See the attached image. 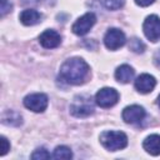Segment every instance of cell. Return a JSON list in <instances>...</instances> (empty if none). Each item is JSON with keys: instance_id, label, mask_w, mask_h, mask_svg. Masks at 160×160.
Listing matches in <instances>:
<instances>
[{"instance_id": "1", "label": "cell", "mask_w": 160, "mask_h": 160, "mask_svg": "<svg viewBox=\"0 0 160 160\" xmlns=\"http://www.w3.org/2000/svg\"><path fill=\"white\" fill-rule=\"evenodd\" d=\"M59 76L69 85H81L90 76V66L81 58H71L62 62Z\"/></svg>"}, {"instance_id": "2", "label": "cell", "mask_w": 160, "mask_h": 160, "mask_svg": "<svg viewBox=\"0 0 160 160\" xmlns=\"http://www.w3.org/2000/svg\"><path fill=\"white\" fill-rule=\"evenodd\" d=\"M101 145L109 151H118L128 146V136L122 131H104L100 135Z\"/></svg>"}, {"instance_id": "3", "label": "cell", "mask_w": 160, "mask_h": 160, "mask_svg": "<svg viewBox=\"0 0 160 160\" xmlns=\"http://www.w3.org/2000/svg\"><path fill=\"white\" fill-rule=\"evenodd\" d=\"M70 112L76 118H86L94 112V102L89 95H78L72 99Z\"/></svg>"}, {"instance_id": "4", "label": "cell", "mask_w": 160, "mask_h": 160, "mask_svg": "<svg viewBox=\"0 0 160 160\" xmlns=\"http://www.w3.org/2000/svg\"><path fill=\"white\" fill-rule=\"evenodd\" d=\"M24 106L34 112H42L46 110L48 104H49V99L45 94L42 92H34L30 95H26L22 100Z\"/></svg>"}, {"instance_id": "5", "label": "cell", "mask_w": 160, "mask_h": 160, "mask_svg": "<svg viewBox=\"0 0 160 160\" xmlns=\"http://www.w3.org/2000/svg\"><path fill=\"white\" fill-rule=\"evenodd\" d=\"M142 31L146 39L152 42L160 40V18L158 15H149L142 22Z\"/></svg>"}, {"instance_id": "6", "label": "cell", "mask_w": 160, "mask_h": 160, "mask_svg": "<svg viewBox=\"0 0 160 160\" xmlns=\"http://www.w3.org/2000/svg\"><path fill=\"white\" fill-rule=\"evenodd\" d=\"M119 101V92L114 88H102L95 95V102L100 108H111Z\"/></svg>"}, {"instance_id": "7", "label": "cell", "mask_w": 160, "mask_h": 160, "mask_svg": "<svg viewBox=\"0 0 160 160\" xmlns=\"http://www.w3.org/2000/svg\"><path fill=\"white\" fill-rule=\"evenodd\" d=\"M96 22V16L94 12H86L82 16H80L71 26V30L75 35L82 36L90 31V29L95 25Z\"/></svg>"}, {"instance_id": "8", "label": "cell", "mask_w": 160, "mask_h": 160, "mask_svg": "<svg viewBox=\"0 0 160 160\" xmlns=\"http://www.w3.org/2000/svg\"><path fill=\"white\" fill-rule=\"evenodd\" d=\"M125 42H126L125 34L116 28L109 29L104 36V44L109 50H118L121 46H124Z\"/></svg>"}, {"instance_id": "9", "label": "cell", "mask_w": 160, "mask_h": 160, "mask_svg": "<svg viewBox=\"0 0 160 160\" xmlns=\"http://www.w3.org/2000/svg\"><path fill=\"white\" fill-rule=\"evenodd\" d=\"M146 112H145V109L140 105H130V106H126L124 110H122V120L126 122V124H138L140 121L144 120Z\"/></svg>"}, {"instance_id": "10", "label": "cell", "mask_w": 160, "mask_h": 160, "mask_svg": "<svg viewBox=\"0 0 160 160\" xmlns=\"http://www.w3.org/2000/svg\"><path fill=\"white\" fill-rule=\"evenodd\" d=\"M39 42L45 49H55L61 44V36L52 29H48L42 31L39 36Z\"/></svg>"}, {"instance_id": "11", "label": "cell", "mask_w": 160, "mask_h": 160, "mask_svg": "<svg viewBox=\"0 0 160 160\" xmlns=\"http://www.w3.org/2000/svg\"><path fill=\"white\" fill-rule=\"evenodd\" d=\"M134 86L140 94H149L156 86V80L150 74H141L136 78Z\"/></svg>"}, {"instance_id": "12", "label": "cell", "mask_w": 160, "mask_h": 160, "mask_svg": "<svg viewBox=\"0 0 160 160\" xmlns=\"http://www.w3.org/2000/svg\"><path fill=\"white\" fill-rule=\"evenodd\" d=\"M19 19H20V22L22 25L32 26V25H36V24H39L41 21L42 15L35 9H25V10L21 11Z\"/></svg>"}, {"instance_id": "13", "label": "cell", "mask_w": 160, "mask_h": 160, "mask_svg": "<svg viewBox=\"0 0 160 160\" xmlns=\"http://www.w3.org/2000/svg\"><path fill=\"white\" fill-rule=\"evenodd\" d=\"M142 148L148 154L152 156L160 155V135L152 134L145 138V140L142 141Z\"/></svg>"}, {"instance_id": "14", "label": "cell", "mask_w": 160, "mask_h": 160, "mask_svg": "<svg viewBox=\"0 0 160 160\" xmlns=\"http://www.w3.org/2000/svg\"><path fill=\"white\" fill-rule=\"evenodd\" d=\"M134 75H135L134 69L128 64H122V65L118 66L116 70H115V79L121 84L130 82L132 80Z\"/></svg>"}, {"instance_id": "15", "label": "cell", "mask_w": 160, "mask_h": 160, "mask_svg": "<svg viewBox=\"0 0 160 160\" xmlns=\"http://www.w3.org/2000/svg\"><path fill=\"white\" fill-rule=\"evenodd\" d=\"M1 119H2V124H5V125L18 126V125H20L22 122L21 115L19 112L14 111V110H6V111H4Z\"/></svg>"}, {"instance_id": "16", "label": "cell", "mask_w": 160, "mask_h": 160, "mask_svg": "<svg viewBox=\"0 0 160 160\" xmlns=\"http://www.w3.org/2000/svg\"><path fill=\"white\" fill-rule=\"evenodd\" d=\"M52 158L58 159V160H68L72 158V152L70 150V148L65 146V145H59L55 148L54 152H52Z\"/></svg>"}, {"instance_id": "17", "label": "cell", "mask_w": 160, "mask_h": 160, "mask_svg": "<svg viewBox=\"0 0 160 160\" xmlns=\"http://www.w3.org/2000/svg\"><path fill=\"white\" fill-rule=\"evenodd\" d=\"M31 159H34V160H46V159H50V154L45 148H39L31 154Z\"/></svg>"}, {"instance_id": "18", "label": "cell", "mask_w": 160, "mask_h": 160, "mask_svg": "<svg viewBox=\"0 0 160 160\" xmlns=\"http://www.w3.org/2000/svg\"><path fill=\"white\" fill-rule=\"evenodd\" d=\"M124 2H125V0H104V4L109 10H118V9L122 8Z\"/></svg>"}, {"instance_id": "19", "label": "cell", "mask_w": 160, "mask_h": 160, "mask_svg": "<svg viewBox=\"0 0 160 160\" xmlns=\"http://www.w3.org/2000/svg\"><path fill=\"white\" fill-rule=\"evenodd\" d=\"M130 49H131L132 51H135V52H142L144 49H145V46H144V44H142L139 39L134 38V39L131 40V42H130Z\"/></svg>"}, {"instance_id": "20", "label": "cell", "mask_w": 160, "mask_h": 160, "mask_svg": "<svg viewBox=\"0 0 160 160\" xmlns=\"http://www.w3.org/2000/svg\"><path fill=\"white\" fill-rule=\"evenodd\" d=\"M9 150H10V142H9V140L5 136H1L0 138V155L4 156Z\"/></svg>"}, {"instance_id": "21", "label": "cell", "mask_w": 160, "mask_h": 160, "mask_svg": "<svg viewBox=\"0 0 160 160\" xmlns=\"http://www.w3.org/2000/svg\"><path fill=\"white\" fill-rule=\"evenodd\" d=\"M12 9V5L9 0H2V4H1V18H4L8 12H10Z\"/></svg>"}, {"instance_id": "22", "label": "cell", "mask_w": 160, "mask_h": 160, "mask_svg": "<svg viewBox=\"0 0 160 160\" xmlns=\"http://www.w3.org/2000/svg\"><path fill=\"white\" fill-rule=\"evenodd\" d=\"M155 0H135V2L139 5V6H142V8H146V6H150L151 4H154Z\"/></svg>"}, {"instance_id": "23", "label": "cell", "mask_w": 160, "mask_h": 160, "mask_svg": "<svg viewBox=\"0 0 160 160\" xmlns=\"http://www.w3.org/2000/svg\"><path fill=\"white\" fill-rule=\"evenodd\" d=\"M158 105H159V106H160V95H159V96H158Z\"/></svg>"}]
</instances>
